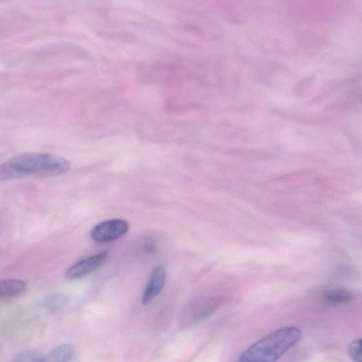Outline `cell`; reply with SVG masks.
<instances>
[{"mask_svg": "<svg viewBox=\"0 0 362 362\" xmlns=\"http://www.w3.org/2000/svg\"><path fill=\"white\" fill-rule=\"evenodd\" d=\"M71 164L66 158L47 153H27L3 163L0 177L7 180L26 177H52L66 173Z\"/></svg>", "mask_w": 362, "mask_h": 362, "instance_id": "cell-1", "label": "cell"}, {"mask_svg": "<svg viewBox=\"0 0 362 362\" xmlns=\"http://www.w3.org/2000/svg\"><path fill=\"white\" fill-rule=\"evenodd\" d=\"M300 337L301 331L297 327L279 328L250 345L238 362H276Z\"/></svg>", "mask_w": 362, "mask_h": 362, "instance_id": "cell-2", "label": "cell"}, {"mask_svg": "<svg viewBox=\"0 0 362 362\" xmlns=\"http://www.w3.org/2000/svg\"><path fill=\"white\" fill-rule=\"evenodd\" d=\"M129 228V223L125 220L110 219L95 225L90 231V237L97 243H109L125 235Z\"/></svg>", "mask_w": 362, "mask_h": 362, "instance_id": "cell-3", "label": "cell"}, {"mask_svg": "<svg viewBox=\"0 0 362 362\" xmlns=\"http://www.w3.org/2000/svg\"><path fill=\"white\" fill-rule=\"evenodd\" d=\"M107 256V252H101L76 262L66 270V278L74 280L88 275L103 266Z\"/></svg>", "mask_w": 362, "mask_h": 362, "instance_id": "cell-4", "label": "cell"}, {"mask_svg": "<svg viewBox=\"0 0 362 362\" xmlns=\"http://www.w3.org/2000/svg\"><path fill=\"white\" fill-rule=\"evenodd\" d=\"M166 279V273L161 265H157L152 271L144 287L141 303L147 305L155 299L163 291Z\"/></svg>", "mask_w": 362, "mask_h": 362, "instance_id": "cell-5", "label": "cell"}, {"mask_svg": "<svg viewBox=\"0 0 362 362\" xmlns=\"http://www.w3.org/2000/svg\"><path fill=\"white\" fill-rule=\"evenodd\" d=\"M26 288V283L21 279H4L0 282V296L5 298L16 297L24 293Z\"/></svg>", "mask_w": 362, "mask_h": 362, "instance_id": "cell-6", "label": "cell"}, {"mask_svg": "<svg viewBox=\"0 0 362 362\" xmlns=\"http://www.w3.org/2000/svg\"><path fill=\"white\" fill-rule=\"evenodd\" d=\"M216 305V302L214 300H208L198 303L197 305H192L190 309L187 312H189L186 317H189L192 323H197L207 317L214 310Z\"/></svg>", "mask_w": 362, "mask_h": 362, "instance_id": "cell-7", "label": "cell"}, {"mask_svg": "<svg viewBox=\"0 0 362 362\" xmlns=\"http://www.w3.org/2000/svg\"><path fill=\"white\" fill-rule=\"evenodd\" d=\"M74 354V348L70 344H62L56 346L47 358L46 362H70Z\"/></svg>", "mask_w": 362, "mask_h": 362, "instance_id": "cell-8", "label": "cell"}, {"mask_svg": "<svg viewBox=\"0 0 362 362\" xmlns=\"http://www.w3.org/2000/svg\"><path fill=\"white\" fill-rule=\"evenodd\" d=\"M325 299L329 303L341 304L350 302L354 298L353 293L344 288H331L325 293Z\"/></svg>", "mask_w": 362, "mask_h": 362, "instance_id": "cell-9", "label": "cell"}, {"mask_svg": "<svg viewBox=\"0 0 362 362\" xmlns=\"http://www.w3.org/2000/svg\"><path fill=\"white\" fill-rule=\"evenodd\" d=\"M67 303V298L62 295H52L42 300V304L46 309L56 312L63 308Z\"/></svg>", "mask_w": 362, "mask_h": 362, "instance_id": "cell-10", "label": "cell"}, {"mask_svg": "<svg viewBox=\"0 0 362 362\" xmlns=\"http://www.w3.org/2000/svg\"><path fill=\"white\" fill-rule=\"evenodd\" d=\"M47 358L35 351H25L18 354L11 362H46Z\"/></svg>", "mask_w": 362, "mask_h": 362, "instance_id": "cell-11", "label": "cell"}, {"mask_svg": "<svg viewBox=\"0 0 362 362\" xmlns=\"http://www.w3.org/2000/svg\"><path fill=\"white\" fill-rule=\"evenodd\" d=\"M348 352L354 362H362V338L351 342L348 347Z\"/></svg>", "mask_w": 362, "mask_h": 362, "instance_id": "cell-12", "label": "cell"}]
</instances>
